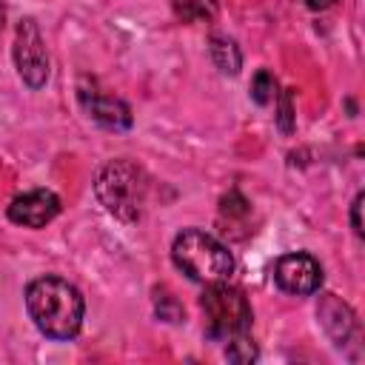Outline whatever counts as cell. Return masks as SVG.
Returning a JSON list of instances; mask_svg holds the SVG:
<instances>
[{"mask_svg":"<svg viewBox=\"0 0 365 365\" xmlns=\"http://www.w3.org/2000/svg\"><path fill=\"white\" fill-rule=\"evenodd\" d=\"M26 308L40 334L48 339H71L83 325V294L63 277H37L26 288Z\"/></svg>","mask_w":365,"mask_h":365,"instance_id":"6da1fadb","label":"cell"},{"mask_svg":"<svg viewBox=\"0 0 365 365\" xmlns=\"http://www.w3.org/2000/svg\"><path fill=\"white\" fill-rule=\"evenodd\" d=\"M94 194L111 217H117L123 222H137L143 214V205H145L148 177L131 160H111L97 171Z\"/></svg>","mask_w":365,"mask_h":365,"instance_id":"7a4b0ae2","label":"cell"},{"mask_svg":"<svg viewBox=\"0 0 365 365\" xmlns=\"http://www.w3.org/2000/svg\"><path fill=\"white\" fill-rule=\"evenodd\" d=\"M171 259L174 265L194 282H222L234 271V257L231 251L211 237L202 228H185L174 237L171 245Z\"/></svg>","mask_w":365,"mask_h":365,"instance_id":"3957f363","label":"cell"},{"mask_svg":"<svg viewBox=\"0 0 365 365\" xmlns=\"http://www.w3.org/2000/svg\"><path fill=\"white\" fill-rule=\"evenodd\" d=\"M200 308L205 314V334L211 339L228 342L234 336L248 334L251 328V305L240 288H231L225 279L222 282H208L202 291Z\"/></svg>","mask_w":365,"mask_h":365,"instance_id":"277c9868","label":"cell"},{"mask_svg":"<svg viewBox=\"0 0 365 365\" xmlns=\"http://www.w3.org/2000/svg\"><path fill=\"white\" fill-rule=\"evenodd\" d=\"M14 66L20 80L29 88H43L48 80V51L43 43V34L31 17L20 20L17 37H14Z\"/></svg>","mask_w":365,"mask_h":365,"instance_id":"5b68a950","label":"cell"},{"mask_svg":"<svg viewBox=\"0 0 365 365\" xmlns=\"http://www.w3.org/2000/svg\"><path fill=\"white\" fill-rule=\"evenodd\" d=\"M274 282L294 297H308L322 285V265L311 254H285L274 265Z\"/></svg>","mask_w":365,"mask_h":365,"instance_id":"8992f818","label":"cell"},{"mask_svg":"<svg viewBox=\"0 0 365 365\" xmlns=\"http://www.w3.org/2000/svg\"><path fill=\"white\" fill-rule=\"evenodd\" d=\"M60 214V197L48 188H34L11 200L9 220L23 228H43Z\"/></svg>","mask_w":365,"mask_h":365,"instance_id":"52a82bcc","label":"cell"},{"mask_svg":"<svg viewBox=\"0 0 365 365\" xmlns=\"http://www.w3.org/2000/svg\"><path fill=\"white\" fill-rule=\"evenodd\" d=\"M80 103H83L86 114H88L97 125H103V128H108V131H125V128H131V120H134V117H131V108H128L123 100L97 91L94 86L88 88L86 80L80 83Z\"/></svg>","mask_w":365,"mask_h":365,"instance_id":"ba28073f","label":"cell"},{"mask_svg":"<svg viewBox=\"0 0 365 365\" xmlns=\"http://www.w3.org/2000/svg\"><path fill=\"white\" fill-rule=\"evenodd\" d=\"M317 317H319L325 334H328L336 345H345V342L356 334V317H354V311H351L336 294H322V297H319Z\"/></svg>","mask_w":365,"mask_h":365,"instance_id":"9c48e42d","label":"cell"},{"mask_svg":"<svg viewBox=\"0 0 365 365\" xmlns=\"http://www.w3.org/2000/svg\"><path fill=\"white\" fill-rule=\"evenodd\" d=\"M208 54H211V63H214L222 74H240V68H242V54H240V48H237L234 40L214 34V37L208 40Z\"/></svg>","mask_w":365,"mask_h":365,"instance_id":"30bf717a","label":"cell"},{"mask_svg":"<svg viewBox=\"0 0 365 365\" xmlns=\"http://www.w3.org/2000/svg\"><path fill=\"white\" fill-rule=\"evenodd\" d=\"M277 97H279V86H277V77L271 74V71H257L254 74V80H251V100L257 103V106H271V103H277Z\"/></svg>","mask_w":365,"mask_h":365,"instance_id":"8fae6325","label":"cell"},{"mask_svg":"<svg viewBox=\"0 0 365 365\" xmlns=\"http://www.w3.org/2000/svg\"><path fill=\"white\" fill-rule=\"evenodd\" d=\"M225 359H228V362H240V365L254 362V359H257V345H254V339H251L248 334L228 339V345H225Z\"/></svg>","mask_w":365,"mask_h":365,"instance_id":"7c38bea8","label":"cell"},{"mask_svg":"<svg viewBox=\"0 0 365 365\" xmlns=\"http://www.w3.org/2000/svg\"><path fill=\"white\" fill-rule=\"evenodd\" d=\"M154 308H157V317L165 319V322H180V319H182V308H180V302H177L168 291H157Z\"/></svg>","mask_w":365,"mask_h":365,"instance_id":"4fadbf2b","label":"cell"},{"mask_svg":"<svg viewBox=\"0 0 365 365\" xmlns=\"http://www.w3.org/2000/svg\"><path fill=\"white\" fill-rule=\"evenodd\" d=\"M174 11H177V17H182L185 23H191V20H202V17L211 14L208 0H174Z\"/></svg>","mask_w":365,"mask_h":365,"instance_id":"5bb4252c","label":"cell"},{"mask_svg":"<svg viewBox=\"0 0 365 365\" xmlns=\"http://www.w3.org/2000/svg\"><path fill=\"white\" fill-rule=\"evenodd\" d=\"M277 100H279L277 125H279V131L291 134V131H294V114H291V91H285V94H282V97H277Z\"/></svg>","mask_w":365,"mask_h":365,"instance_id":"9a60e30c","label":"cell"},{"mask_svg":"<svg viewBox=\"0 0 365 365\" xmlns=\"http://www.w3.org/2000/svg\"><path fill=\"white\" fill-rule=\"evenodd\" d=\"M362 200H365V194L359 191L351 202V228H354L356 237H362Z\"/></svg>","mask_w":365,"mask_h":365,"instance_id":"2e32d148","label":"cell"},{"mask_svg":"<svg viewBox=\"0 0 365 365\" xmlns=\"http://www.w3.org/2000/svg\"><path fill=\"white\" fill-rule=\"evenodd\" d=\"M305 6H308V9H314V11H322V9L334 6V0H305Z\"/></svg>","mask_w":365,"mask_h":365,"instance_id":"e0dca14e","label":"cell"},{"mask_svg":"<svg viewBox=\"0 0 365 365\" xmlns=\"http://www.w3.org/2000/svg\"><path fill=\"white\" fill-rule=\"evenodd\" d=\"M3 20H6V14H3V9H0V34H3Z\"/></svg>","mask_w":365,"mask_h":365,"instance_id":"ac0fdd59","label":"cell"}]
</instances>
